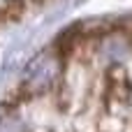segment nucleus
<instances>
[{
  "label": "nucleus",
  "instance_id": "obj_5",
  "mask_svg": "<svg viewBox=\"0 0 132 132\" xmlns=\"http://www.w3.org/2000/svg\"><path fill=\"white\" fill-rule=\"evenodd\" d=\"M102 132H123V123L118 121V118H114V116H109V118H104L102 121Z\"/></svg>",
  "mask_w": 132,
  "mask_h": 132
},
{
  "label": "nucleus",
  "instance_id": "obj_1",
  "mask_svg": "<svg viewBox=\"0 0 132 132\" xmlns=\"http://www.w3.org/2000/svg\"><path fill=\"white\" fill-rule=\"evenodd\" d=\"M60 77V60L49 53V51H42L37 53L23 70V88L30 93V95H42L46 93Z\"/></svg>",
  "mask_w": 132,
  "mask_h": 132
},
{
  "label": "nucleus",
  "instance_id": "obj_2",
  "mask_svg": "<svg viewBox=\"0 0 132 132\" xmlns=\"http://www.w3.org/2000/svg\"><path fill=\"white\" fill-rule=\"evenodd\" d=\"M107 95L109 100L114 102H121V104H128L132 100V84L128 77H121V79H107Z\"/></svg>",
  "mask_w": 132,
  "mask_h": 132
},
{
  "label": "nucleus",
  "instance_id": "obj_3",
  "mask_svg": "<svg viewBox=\"0 0 132 132\" xmlns=\"http://www.w3.org/2000/svg\"><path fill=\"white\" fill-rule=\"evenodd\" d=\"M0 12H2V19H19L23 14V0H7Z\"/></svg>",
  "mask_w": 132,
  "mask_h": 132
},
{
  "label": "nucleus",
  "instance_id": "obj_6",
  "mask_svg": "<svg viewBox=\"0 0 132 132\" xmlns=\"http://www.w3.org/2000/svg\"><path fill=\"white\" fill-rule=\"evenodd\" d=\"M121 30L125 32V37L130 39V44H132V19H125V21L121 23Z\"/></svg>",
  "mask_w": 132,
  "mask_h": 132
},
{
  "label": "nucleus",
  "instance_id": "obj_4",
  "mask_svg": "<svg viewBox=\"0 0 132 132\" xmlns=\"http://www.w3.org/2000/svg\"><path fill=\"white\" fill-rule=\"evenodd\" d=\"M0 132H26V125L16 116H2L0 118Z\"/></svg>",
  "mask_w": 132,
  "mask_h": 132
}]
</instances>
